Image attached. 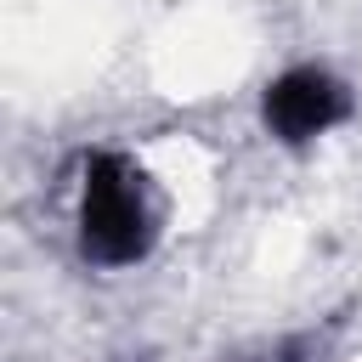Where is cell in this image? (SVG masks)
Instances as JSON below:
<instances>
[{"mask_svg":"<svg viewBox=\"0 0 362 362\" xmlns=\"http://www.w3.org/2000/svg\"><path fill=\"white\" fill-rule=\"evenodd\" d=\"M351 119H356V90L322 62H294V68L272 74L260 90V124L288 153L317 147L322 136H334Z\"/></svg>","mask_w":362,"mask_h":362,"instance_id":"cell-2","label":"cell"},{"mask_svg":"<svg viewBox=\"0 0 362 362\" xmlns=\"http://www.w3.org/2000/svg\"><path fill=\"white\" fill-rule=\"evenodd\" d=\"M74 243L85 266L130 272L158 249V198L147 170L119 147H90L79 158V198H74Z\"/></svg>","mask_w":362,"mask_h":362,"instance_id":"cell-1","label":"cell"}]
</instances>
